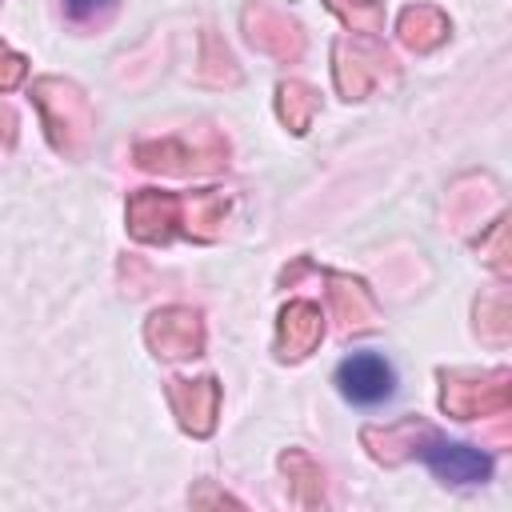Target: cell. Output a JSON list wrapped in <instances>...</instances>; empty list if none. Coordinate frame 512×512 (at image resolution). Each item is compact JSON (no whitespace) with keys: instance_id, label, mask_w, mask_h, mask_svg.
<instances>
[{"instance_id":"2","label":"cell","mask_w":512,"mask_h":512,"mask_svg":"<svg viewBox=\"0 0 512 512\" xmlns=\"http://www.w3.org/2000/svg\"><path fill=\"white\" fill-rule=\"evenodd\" d=\"M424 464L440 476V480H452V484H480L488 480L492 472V460L480 452V448H468V444H444V440H432L428 448H420Z\"/></svg>"},{"instance_id":"1","label":"cell","mask_w":512,"mask_h":512,"mask_svg":"<svg viewBox=\"0 0 512 512\" xmlns=\"http://www.w3.org/2000/svg\"><path fill=\"white\" fill-rule=\"evenodd\" d=\"M336 384H340V392H344L352 404L372 408V404H380V400L392 396L396 376H392V364H388L384 356H376V352H352V356L336 368Z\"/></svg>"},{"instance_id":"3","label":"cell","mask_w":512,"mask_h":512,"mask_svg":"<svg viewBox=\"0 0 512 512\" xmlns=\"http://www.w3.org/2000/svg\"><path fill=\"white\" fill-rule=\"evenodd\" d=\"M64 4H68L72 16H88V12H96V8L108 4V0H64Z\"/></svg>"}]
</instances>
